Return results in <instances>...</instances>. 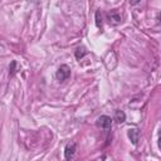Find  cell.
Listing matches in <instances>:
<instances>
[{"label":"cell","mask_w":161,"mask_h":161,"mask_svg":"<svg viewBox=\"0 0 161 161\" xmlns=\"http://www.w3.org/2000/svg\"><path fill=\"white\" fill-rule=\"evenodd\" d=\"M69 75H70V68H69L67 64H62V65L58 68L57 73H55V77H57V79H58L59 82H64L65 79L69 78Z\"/></svg>","instance_id":"obj_1"},{"label":"cell","mask_w":161,"mask_h":161,"mask_svg":"<svg viewBox=\"0 0 161 161\" xmlns=\"http://www.w3.org/2000/svg\"><path fill=\"white\" fill-rule=\"evenodd\" d=\"M96 125H97V127H99V128H102L104 131H108L111 128V126H112V118L109 116L103 114V116H101V117L97 118Z\"/></svg>","instance_id":"obj_2"},{"label":"cell","mask_w":161,"mask_h":161,"mask_svg":"<svg viewBox=\"0 0 161 161\" xmlns=\"http://www.w3.org/2000/svg\"><path fill=\"white\" fill-rule=\"evenodd\" d=\"M75 151H77V143L75 142H72V143H68L64 148V156H65V160L67 161H72L74 155H75Z\"/></svg>","instance_id":"obj_3"},{"label":"cell","mask_w":161,"mask_h":161,"mask_svg":"<svg viewBox=\"0 0 161 161\" xmlns=\"http://www.w3.org/2000/svg\"><path fill=\"white\" fill-rule=\"evenodd\" d=\"M107 19H108V23L111 25H118L122 20H121V15L118 14L117 10H111L107 13Z\"/></svg>","instance_id":"obj_4"},{"label":"cell","mask_w":161,"mask_h":161,"mask_svg":"<svg viewBox=\"0 0 161 161\" xmlns=\"http://www.w3.org/2000/svg\"><path fill=\"white\" fill-rule=\"evenodd\" d=\"M127 136H128V138L131 140V142L133 145H137L138 141H140V137H141V132H140L138 128H130L128 132H127Z\"/></svg>","instance_id":"obj_5"},{"label":"cell","mask_w":161,"mask_h":161,"mask_svg":"<svg viewBox=\"0 0 161 161\" xmlns=\"http://www.w3.org/2000/svg\"><path fill=\"white\" fill-rule=\"evenodd\" d=\"M114 121L117 123H123L126 121V113L123 111H121V109H117L114 112Z\"/></svg>","instance_id":"obj_6"},{"label":"cell","mask_w":161,"mask_h":161,"mask_svg":"<svg viewBox=\"0 0 161 161\" xmlns=\"http://www.w3.org/2000/svg\"><path fill=\"white\" fill-rule=\"evenodd\" d=\"M86 54H87V50H86L84 47H78V48L75 49V52H74V55H75V58H77L78 60L82 59Z\"/></svg>","instance_id":"obj_7"},{"label":"cell","mask_w":161,"mask_h":161,"mask_svg":"<svg viewBox=\"0 0 161 161\" xmlns=\"http://www.w3.org/2000/svg\"><path fill=\"white\" fill-rule=\"evenodd\" d=\"M15 72H16V62L13 60L10 63V65H9V74H10V77H13L15 74Z\"/></svg>","instance_id":"obj_8"},{"label":"cell","mask_w":161,"mask_h":161,"mask_svg":"<svg viewBox=\"0 0 161 161\" xmlns=\"http://www.w3.org/2000/svg\"><path fill=\"white\" fill-rule=\"evenodd\" d=\"M96 25L98 28H102V16H101V11L99 10L96 11Z\"/></svg>","instance_id":"obj_9"},{"label":"cell","mask_w":161,"mask_h":161,"mask_svg":"<svg viewBox=\"0 0 161 161\" xmlns=\"http://www.w3.org/2000/svg\"><path fill=\"white\" fill-rule=\"evenodd\" d=\"M157 145H158V148H160V151H161V131H160V133H158V141H157Z\"/></svg>","instance_id":"obj_10"},{"label":"cell","mask_w":161,"mask_h":161,"mask_svg":"<svg viewBox=\"0 0 161 161\" xmlns=\"http://www.w3.org/2000/svg\"><path fill=\"white\" fill-rule=\"evenodd\" d=\"M157 19H158V23L161 24V13H158V15H157Z\"/></svg>","instance_id":"obj_11"}]
</instances>
